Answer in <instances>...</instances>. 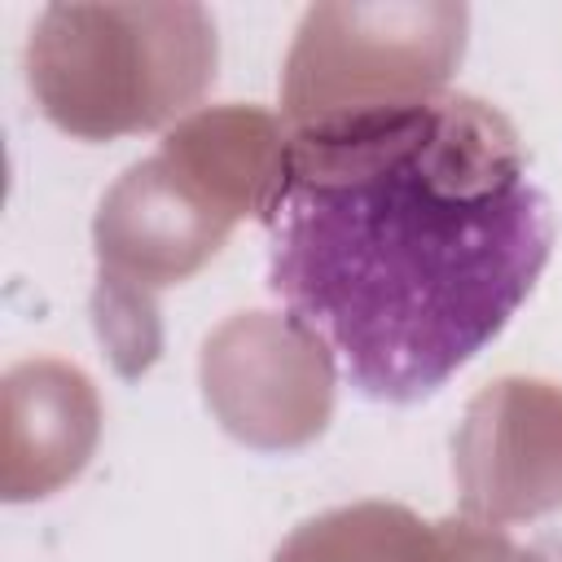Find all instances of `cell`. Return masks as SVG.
Returning a JSON list of instances; mask_svg holds the SVG:
<instances>
[{
    "label": "cell",
    "instance_id": "obj_1",
    "mask_svg": "<svg viewBox=\"0 0 562 562\" xmlns=\"http://www.w3.org/2000/svg\"><path fill=\"white\" fill-rule=\"evenodd\" d=\"M268 285L338 378L417 404L527 303L553 206L509 119L413 92L303 123L263 198Z\"/></svg>",
    "mask_w": 562,
    "mask_h": 562
}]
</instances>
